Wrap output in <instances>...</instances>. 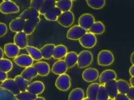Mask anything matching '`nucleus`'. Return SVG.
<instances>
[{"label":"nucleus","mask_w":134,"mask_h":100,"mask_svg":"<svg viewBox=\"0 0 134 100\" xmlns=\"http://www.w3.org/2000/svg\"><path fill=\"white\" fill-rule=\"evenodd\" d=\"M97 61L100 66H109L115 61V56L110 50L103 49L98 53Z\"/></svg>","instance_id":"1"},{"label":"nucleus","mask_w":134,"mask_h":100,"mask_svg":"<svg viewBox=\"0 0 134 100\" xmlns=\"http://www.w3.org/2000/svg\"><path fill=\"white\" fill-rule=\"evenodd\" d=\"M92 62H93V54L90 51L84 50L78 54L77 65L79 68L87 67L92 64Z\"/></svg>","instance_id":"2"},{"label":"nucleus","mask_w":134,"mask_h":100,"mask_svg":"<svg viewBox=\"0 0 134 100\" xmlns=\"http://www.w3.org/2000/svg\"><path fill=\"white\" fill-rule=\"evenodd\" d=\"M55 86L60 91H67L71 86V77L67 74L59 75L55 81Z\"/></svg>","instance_id":"3"},{"label":"nucleus","mask_w":134,"mask_h":100,"mask_svg":"<svg viewBox=\"0 0 134 100\" xmlns=\"http://www.w3.org/2000/svg\"><path fill=\"white\" fill-rule=\"evenodd\" d=\"M74 21H75V16L73 12L71 10L62 12L60 15L57 20V22L59 23V24L65 28L71 27L74 23Z\"/></svg>","instance_id":"4"},{"label":"nucleus","mask_w":134,"mask_h":100,"mask_svg":"<svg viewBox=\"0 0 134 100\" xmlns=\"http://www.w3.org/2000/svg\"><path fill=\"white\" fill-rule=\"evenodd\" d=\"M79 42L82 47L86 49H92L97 43V38L94 33L87 32L79 40Z\"/></svg>","instance_id":"5"},{"label":"nucleus","mask_w":134,"mask_h":100,"mask_svg":"<svg viewBox=\"0 0 134 100\" xmlns=\"http://www.w3.org/2000/svg\"><path fill=\"white\" fill-rule=\"evenodd\" d=\"M20 11V7L12 1L2 2L0 4V12L3 14H15Z\"/></svg>","instance_id":"6"},{"label":"nucleus","mask_w":134,"mask_h":100,"mask_svg":"<svg viewBox=\"0 0 134 100\" xmlns=\"http://www.w3.org/2000/svg\"><path fill=\"white\" fill-rule=\"evenodd\" d=\"M87 33V31L79 25H75L67 31L66 38L71 40H79L80 38Z\"/></svg>","instance_id":"7"},{"label":"nucleus","mask_w":134,"mask_h":100,"mask_svg":"<svg viewBox=\"0 0 134 100\" xmlns=\"http://www.w3.org/2000/svg\"><path fill=\"white\" fill-rule=\"evenodd\" d=\"M94 22L95 18L90 13H84L81 15L78 19V25L85 29L86 31H89Z\"/></svg>","instance_id":"8"},{"label":"nucleus","mask_w":134,"mask_h":100,"mask_svg":"<svg viewBox=\"0 0 134 100\" xmlns=\"http://www.w3.org/2000/svg\"><path fill=\"white\" fill-rule=\"evenodd\" d=\"M13 61L15 64L21 67H28L34 65V60L29 54H20L14 58Z\"/></svg>","instance_id":"9"},{"label":"nucleus","mask_w":134,"mask_h":100,"mask_svg":"<svg viewBox=\"0 0 134 100\" xmlns=\"http://www.w3.org/2000/svg\"><path fill=\"white\" fill-rule=\"evenodd\" d=\"M98 77H99V72L98 70L93 67H88L85 69L82 74V79L88 83L96 81L98 79Z\"/></svg>","instance_id":"10"},{"label":"nucleus","mask_w":134,"mask_h":100,"mask_svg":"<svg viewBox=\"0 0 134 100\" xmlns=\"http://www.w3.org/2000/svg\"><path fill=\"white\" fill-rule=\"evenodd\" d=\"M0 88L5 89L10 92L15 96L20 92V90L17 86L14 79H6L5 81H2V83L0 84Z\"/></svg>","instance_id":"11"},{"label":"nucleus","mask_w":134,"mask_h":100,"mask_svg":"<svg viewBox=\"0 0 134 100\" xmlns=\"http://www.w3.org/2000/svg\"><path fill=\"white\" fill-rule=\"evenodd\" d=\"M13 40L14 44H15L20 49H24L28 46L27 35L23 31L15 33Z\"/></svg>","instance_id":"12"},{"label":"nucleus","mask_w":134,"mask_h":100,"mask_svg":"<svg viewBox=\"0 0 134 100\" xmlns=\"http://www.w3.org/2000/svg\"><path fill=\"white\" fill-rule=\"evenodd\" d=\"M40 21H41L40 17L25 20L23 31H24L27 35H31V34H32V33H34V31H35L36 28V27L38 26V24H39Z\"/></svg>","instance_id":"13"},{"label":"nucleus","mask_w":134,"mask_h":100,"mask_svg":"<svg viewBox=\"0 0 134 100\" xmlns=\"http://www.w3.org/2000/svg\"><path fill=\"white\" fill-rule=\"evenodd\" d=\"M117 77V75L115 72V71L113 70H105L103 71L100 73V74L98 77V80L100 84H103L108 82V81H113V80H116Z\"/></svg>","instance_id":"14"},{"label":"nucleus","mask_w":134,"mask_h":100,"mask_svg":"<svg viewBox=\"0 0 134 100\" xmlns=\"http://www.w3.org/2000/svg\"><path fill=\"white\" fill-rule=\"evenodd\" d=\"M20 51V49L14 43L9 42V43H6L4 45V52L8 58H15L17 56L19 55Z\"/></svg>","instance_id":"15"},{"label":"nucleus","mask_w":134,"mask_h":100,"mask_svg":"<svg viewBox=\"0 0 134 100\" xmlns=\"http://www.w3.org/2000/svg\"><path fill=\"white\" fill-rule=\"evenodd\" d=\"M33 66L35 67L38 75H39L41 77H46L50 74V67L48 63L43 62V61H38V62L34 63Z\"/></svg>","instance_id":"16"},{"label":"nucleus","mask_w":134,"mask_h":100,"mask_svg":"<svg viewBox=\"0 0 134 100\" xmlns=\"http://www.w3.org/2000/svg\"><path fill=\"white\" fill-rule=\"evenodd\" d=\"M44 90H45V85L43 82L39 81H36L30 83L27 88V91L36 95L37 96L43 93Z\"/></svg>","instance_id":"17"},{"label":"nucleus","mask_w":134,"mask_h":100,"mask_svg":"<svg viewBox=\"0 0 134 100\" xmlns=\"http://www.w3.org/2000/svg\"><path fill=\"white\" fill-rule=\"evenodd\" d=\"M68 70V67H67L64 60L60 59L54 63L52 65L51 71L54 74L61 75L63 74H65Z\"/></svg>","instance_id":"18"},{"label":"nucleus","mask_w":134,"mask_h":100,"mask_svg":"<svg viewBox=\"0 0 134 100\" xmlns=\"http://www.w3.org/2000/svg\"><path fill=\"white\" fill-rule=\"evenodd\" d=\"M25 20L20 17H17V18L13 20L9 24V29L12 32L18 33L23 31L24 26H25Z\"/></svg>","instance_id":"19"},{"label":"nucleus","mask_w":134,"mask_h":100,"mask_svg":"<svg viewBox=\"0 0 134 100\" xmlns=\"http://www.w3.org/2000/svg\"><path fill=\"white\" fill-rule=\"evenodd\" d=\"M67 53H68V49L66 46L64 45H58L54 47L52 57L55 60H60L64 58Z\"/></svg>","instance_id":"20"},{"label":"nucleus","mask_w":134,"mask_h":100,"mask_svg":"<svg viewBox=\"0 0 134 100\" xmlns=\"http://www.w3.org/2000/svg\"><path fill=\"white\" fill-rule=\"evenodd\" d=\"M104 86L106 89V91L108 94L109 98L114 99L115 96L118 94L117 88V81L113 80V81H108L104 84Z\"/></svg>","instance_id":"21"},{"label":"nucleus","mask_w":134,"mask_h":100,"mask_svg":"<svg viewBox=\"0 0 134 100\" xmlns=\"http://www.w3.org/2000/svg\"><path fill=\"white\" fill-rule=\"evenodd\" d=\"M64 58V61L68 68H72L75 65H77L78 54L75 52H69Z\"/></svg>","instance_id":"22"},{"label":"nucleus","mask_w":134,"mask_h":100,"mask_svg":"<svg viewBox=\"0 0 134 100\" xmlns=\"http://www.w3.org/2000/svg\"><path fill=\"white\" fill-rule=\"evenodd\" d=\"M39 15L40 14L38 10H36L31 7H29V8L25 9L24 11H23V12H21L20 15H19V17L27 20L38 17H39Z\"/></svg>","instance_id":"23"},{"label":"nucleus","mask_w":134,"mask_h":100,"mask_svg":"<svg viewBox=\"0 0 134 100\" xmlns=\"http://www.w3.org/2000/svg\"><path fill=\"white\" fill-rule=\"evenodd\" d=\"M54 44H46L45 45L40 49L42 57L46 60H49L52 57V54H53V50L54 49Z\"/></svg>","instance_id":"24"},{"label":"nucleus","mask_w":134,"mask_h":100,"mask_svg":"<svg viewBox=\"0 0 134 100\" xmlns=\"http://www.w3.org/2000/svg\"><path fill=\"white\" fill-rule=\"evenodd\" d=\"M21 76L23 77L27 81H30L32 79L36 78L38 76V73L36 70L35 67L32 65V66L28 67L23 71V72L21 73Z\"/></svg>","instance_id":"25"},{"label":"nucleus","mask_w":134,"mask_h":100,"mask_svg":"<svg viewBox=\"0 0 134 100\" xmlns=\"http://www.w3.org/2000/svg\"><path fill=\"white\" fill-rule=\"evenodd\" d=\"M61 13H62V11L57 7L54 6L53 8L48 10V12L44 15V17H45V19L47 20L54 22V21H57Z\"/></svg>","instance_id":"26"},{"label":"nucleus","mask_w":134,"mask_h":100,"mask_svg":"<svg viewBox=\"0 0 134 100\" xmlns=\"http://www.w3.org/2000/svg\"><path fill=\"white\" fill-rule=\"evenodd\" d=\"M99 85V83H93L88 86L87 89V96L90 100H96Z\"/></svg>","instance_id":"27"},{"label":"nucleus","mask_w":134,"mask_h":100,"mask_svg":"<svg viewBox=\"0 0 134 100\" xmlns=\"http://www.w3.org/2000/svg\"><path fill=\"white\" fill-rule=\"evenodd\" d=\"M25 49H26L28 54L31 56L34 60L39 61V60H41L43 58L41 51L38 48L33 47V46L28 45L27 47L25 48Z\"/></svg>","instance_id":"28"},{"label":"nucleus","mask_w":134,"mask_h":100,"mask_svg":"<svg viewBox=\"0 0 134 100\" xmlns=\"http://www.w3.org/2000/svg\"><path fill=\"white\" fill-rule=\"evenodd\" d=\"M85 92L80 88H75L69 93L68 100H82L85 98Z\"/></svg>","instance_id":"29"},{"label":"nucleus","mask_w":134,"mask_h":100,"mask_svg":"<svg viewBox=\"0 0 134 100\" xmlns=\"http://www.w3.org/2000/svg\"><path fill=\"white\" fill-rule=\"evenodd\" d=\"M90 32L92 33H94V35L96 34H102L105 31V27L104 24L102 22L100 21H97L93 24L91 28L90 29Z\"/></svg>","instance_id":"30"},{"label":"nucleus","mask_w":134,"mask_h":100,"mask_svg":"<svg viewBox=\"0 0 134 100\" xmlns=\"http://www.w3.org/2000/svg\"><path fill=\"white\" fill-rule=\"evenodd\" d=\"M55 6L59 9L62 12L69 11L73 7V2L70 0H60L55 2Z\"/></svg>","instance_id":"31"},{"label":"nucleus","mask_w":134,"mask_h":100,"mask_svg":"<svg viewBox=\"0 0 134 100\" xmlns=\"http://www.w3.org/2000/svg\"><path fill=\"white\" fill-rule=\"evenodd\" d=\"M14 81L20 92L26 91L28 85L30 83L29 81H27L26 79L23 78L21 75H17L16 77L14 78Z\"/></svg>","instance_id":"32"},{"label":"nucleus","mask_w":134,"mask_h":100,"mask_svg":"<svg viewBox=\"0 0 134 100\" xmlns=\"http://www.w3.org/2000/svg\"><path fill=\"white\" fill-rule=\"evenodd\" d=\"M54 6H55V2L54 0H44L41 7L38 10L39 14L44 15L48 10L53 8Z\"/></svg>","instance_id":"33"},{"label":"nucleus","mask_w":134,"mask_h":100,"mask_svg":"<svg viewBox=\"0 0 134 100\" xmlns=\"http://www.w3.org/2000/svg\"><path fill=\"white\" fill-rule=\"evenodd\" d=\"M117 88L118 93L126 94L130 88L129 82L124 79H119L117 81Z\"/></svg>","instance_id":"34"},{"label":"nucleus","mask_w":134,"mask_h":100,"mask_svg":"<svg viewBox=\"0 0 134 100\" xmlns=\"http://www.w3.org/2000/svg\"><path fill=\"white\" fill-rule=\"evenodd\" d=\"M13 63L11 60L7 58L0 59V70L8 73L12 70Z\"/></svg>","instance_id":"35"},{"label":"nucleus","mask_w":134,"mask_h":100,"mask_svg":"<svg viewBox=\"0 0 134 100\" xmlns=\"http://www.w3.org/2000/svg\"><path fill=\"white\" fill-rule=\"evenodd\" d=\"M86 3L90 8L99 10L105 6V0H85Z\"/></svg>","instance_id":"36"},{"label":"nucleus","mask_w":134,"mask_h":100,"mask_svg":"<svg viewBox=\"0 0 134 100\" xmlns=\"http://www.w3.org/2000/svg\"><path fill=\"white\" fill-rule=\"evenodd\" d=\"M15 97L16 100H34L37 97V95L26 90L20 92V93L15 96Z\"/></svg>","instance_id":"37"},{"label":"nucleus","mask_w":134,"mask_h":100,"mask_svg":"<svg viewBox=\"0 0 134 100\" xmlns=\"http://www.w3.org/2000/svg\"><path fill=\"white\" fill-rule=\"evenodd\" d=\"M109 99L108 94L107 92L106 89L103 84L99 85L98 93L96 97V100H108Z\"/></svg>","instance_id":"38"},{"label":"nucleus","mask_w":134,"mask_h":100,"mask_svg":"<svg viewBox=\"0 0 134 100\" xmlns=\"http://www.w3.org/2000/svg\"><path fill=\"white\" fill-rule=\"evenodd\" d=\"M0 100H16V99L10 92L0 88Z\"/></svg>","instance_id":"39"},{"label":"nucleus","mask_w":134,"mask_h":100,"mask_svg":"<svg viewBox=\"0 0 134 100\" xmlns=\"http://www.w3.org/2000/svg\"><path fill=\"white\" fill-rule=\"evenodd\" d=\"M44 0H31L30 6H31V8H34L36 10H39Z\"/></svg>","instance_id":"40"},{"label":"nucleus","mask_w":134,"mask_h":100,"mask_svg":"<svg viewBox=\"0 0 134 100\" xmlns=\"http://www.w3.org/2000/svg\"><path fill=\"white\" fill-rule=\"evenodd\" d=\"M8 32V28L5 23L0 22V38L4 37Z\"/></svg>","instance_id":"41"},{"label":"nucleus","mask_w":134,"mask_h":100,"mask_svg":"<svg viewBox=\"0 0 134 100\" xmlns=\"http://www.w3.org/2000/svg\"><path fill=\"white\" fill-rule=\"evenodd\" d=\"M126 96H127L130 100H134V87L131 86L129 88V89L126 92Z\"/></svg>","instance_id":"42"},{"label":"nucleus","mask_w":134,"mask_h":100,"mask_svg":"<svg viewBox=\"0 0 134 100\" xmlns=\"http://www.w3.org/2000/svg\"><path fill=\"white\" fill-rule=\"evenodd\" d=\"M115 100H130L129 99L126 95L125 94H121V93H118L117 95L115 96V97L114 98Z\"/></svg>","instance_id":"43"},{"label":"nucleus","mask_w":134,"mask_h":100,"mask_svg":"<svg viewBox=\"0 0 134 100\" xmlns=\"http://www.w3.org/2000/svg\"><path fill=\"white\" fill-rule=\"evenodd\" d=\"M6 79H8V74H7V73L0 70V82L5 81Z\"/></svg>","instance_id":"44"},{"label":"nucleus","mask_w":134,"mask_h":100,"mask_svg":"<svg viewBox=\"0 0 134 100\" xmlns=\"http://www.w3.org/2000/svg\"><path fill=\"white\" fill-rule=\"evenodd\" d=\"M129 74L131 77H134V65H132L129 68Z\"/></svg>","instance_id":"45"},{"label":"nucleus","mask_w":134,"mask_h":100,"mask_svg":"<svg viewBox=\"0 0 134 100\" xmlns=\"http://www.w3.org/2000/svg\"><path fill=\"white\" fill-rule=\"evenodd\" d=\"M130 60H131V63H132L133 65H134V52H133L131 55V57H130Z\"/></svg>","instance_id":"46"},{"label":"nucleus","mask_w":134,"mask_h":100,"mask_svg":"<svg viewBox=\"0 0 134 100\" xmlns=\"http://www.w3.org/2000/svg\"><path fill=\"white\" fill-rule=\"evenodd\" d=\"M4 49H2V48L0 47V59L3 58V57H4Z\"/></svg>","instance_id":"47"},{"label":"nucleus","mask_w":134,"mask_h":100,"mask_svg":"<svg viewBox=\"0 0 134 100\" xmlns=\"http://www.w3.org/2000/svg\"><path fill=\"white\" fill-rule=\"evenodd\" d=\"M129 83L131 85V86L134 87V77H131V78L129 80Z\"/></svg>","instance_id":"48"},{"label":"nucleus","mask_w":134,"mask_h":100,"mask_svg":"<svg viewBox=\"0 0 134 100\" xmlns=\"http://www.w3.org/2000/svg\"><path fill=\"white\" fill-rule=\"evenodd\" d=\"M34 100H46V99L42 97H37Z\"/></svg>","instance_id":"49"},{"label":"nucleus","mask_w":134,"mask_h":100,"mask_svg":"<svg viewBox=\"0 0 134 100\" xmlns=\"http://www.w3.org/2000/svg\"><path fill=\"white\" fill-rule=\"evenodd\" d=\"M82 100H90V99H89V98L87 97L84 98V99Z\"/></svg>","instance_id":"50"},{"label":"nucleus","mask_w":134,"mask_h":100,"mask_svg":"<svg viewBox=\"0 0 134 100\" xmlns=\"http://www.w3.org/2000/svg\"><path fill=\"white\" fill-rule=\"evenodd\" d=\"M8 1H11V0H3V2H8Z\"/></svg>","instance_id":"51"},{"label":"nucleus","mask_w":134,"mask_h":100,"mask_svg":"<svg viewBox=\"0 0 134 100\" xmlns=\"http://www.w3.org/2000/svg\"><path fill=\"white\" fill-rule=\"evenodd\" d=\"M108 100H115V99H110V98H109Z\"/></svg>","instance_id":"52"},{"label":"nucleus","mask_w":134,"mask_h":100,"mask_svg":"<svg viewBox=\"0 0 134 100\" xmlns=\"http://www.w3.org/2000/svg\"><path fill=\"white\" fill-rule=\"evenodd\" d=\"M54 1L55 2H59V1H60V0H54Z\"/></svg>","instance_id":"53"},{"label":"nucleus","mask_w":134,"mask_h":100,"mask_svg":"<svg viewBox=\"0 0 134 100\" xmlns=\"http://www.w3.org/2000/svg\"><path fill=\"white\" fill-rule=\"evenodd\" d=\"M70 1H71V2H73V1H76V0H70Z\"/></svg>","instance_id":"54"}]
</instances>
